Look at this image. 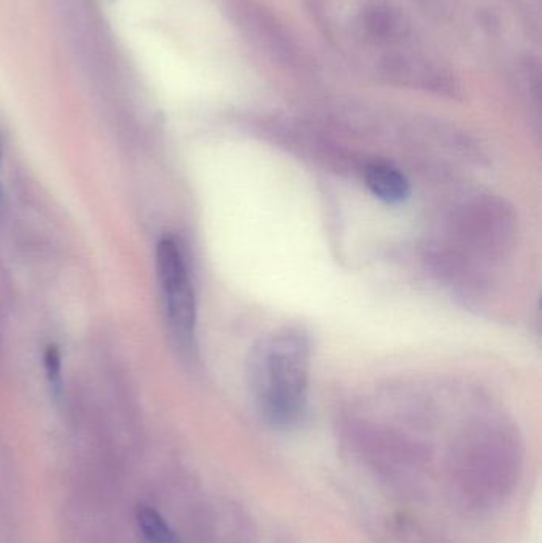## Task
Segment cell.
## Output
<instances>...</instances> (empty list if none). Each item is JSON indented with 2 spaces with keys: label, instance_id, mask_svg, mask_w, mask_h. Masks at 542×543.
<instances>
[{
  "label": "cell",
  "instance_id": "cell-1",
  "mask_svg": "<svg viewBox=\"0 0 542 543\" xmlns=\"http://www.w3.org/2000/svg\"><path fill=\"white\" fill-rule=\"evenodd\" d=\"M310 339L299 328L275 331L261 340L250 359V385L266 423L290 429L307 410Z\"/></svg>",
  "mask_w": 542,
  "mask_h": 543
},
{
  "label": "cell",
  "instance_id": "cell-2",
  "mask_svg": "<svg viewBox=\"0 0 542 543\" xmlns=\"http://www.w3.org/2000/svg\"><path fill=\"white\" fill-rule=\"evenodd\" d=\"M156 269L175 336L183 343H190L194 339L198 320L196 294L182 248L171 237L159 240L156 247Z\"/></svg>",
  "mask_w": 542,
  "mask_h": 543
},
{
  "label": "cell",
  "instance_id": "cell-3",
  "mask_svg": "<svg viewBox=\"0 0 542 543\" xmlns=\"http://www.w3.org/2000/svg\"><path fill=\"white\" fill-rule=\"evenodd\" d=\"M366 185L369 191L385 204L396 205L406 201L411 185L406 175L392 164L376 162L366 169Z\"/></svg>",
  "mask_w": 542,
  "mask_h": 543
},
{
  "label": "cell",
  "instance_id": "cell-4",
  "mask_svg": "<svg viewBox=\"0 0 542 543\" xmlns=\"http://www.w3.org/2000/svg\"><path fill=\"white\" fill-rule=\"evenodd\" d=\"M137 523L150 543H180L174 529L166 523L158 510L150 505H139L136 510Z\"/></svg>",
  "mask_w": 542,
  "mask_h": 543
},
{
  "label": "cell",
  "instance_id": "cell-5",
  "mask_svg": "<svg viewBox=\"0 0 542 543\" xmlns=\"http://www.w3.org/2000/svg\"><path fill=\"white\" fill-rule=\"evenodd\" d=\"M45 372L50 383L51 394L56 401L62 397V356L56 345H50L45 351Z\"/></svg>",
  "mask_w": 542,
  "mask_h": 543
},
{
  "label": "cell",
  "instance_id": "cell-6",
  "mask_svg": "<svg viewBox=\"0 0 542 543\" xmlns=\"http://www.w3.org/2000/svg\"><path fill=\"white\" fill-rule=\"evenodd\" d=\"M2 166H4V143L0 139V169H2Z\"/></svg>",
  "mask_w": 542,
  "mask_h": 543
}]
</instances>
